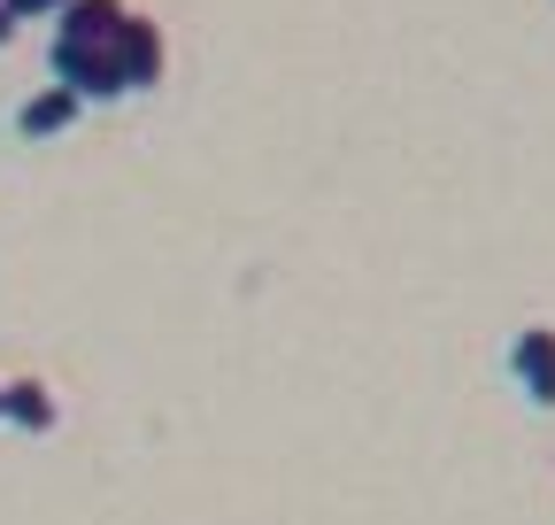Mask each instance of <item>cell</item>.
Returning a JSON list of instances; mask_svg holds the SVG:
<instances>
[{"label": "cell", "instance_id": "ba28073f", "mask_svg": "<svg viewBox=\"0 0 555 525\" xmlns=\"http://www.w3.org/2000/svg\"><path fill=\"white\" fill-rule=\"evenodd\" d=\"M16 39V16H9V0H0V47H9Z\"/></svg>", "mask_w": 555, "mask_h": 525}, {"label": "cell", "instance_id": "8992f818", "mask_svg": "<svg viewBox=\"0 0 555 525\" xmlns=\"http://www.w3.org/2000/svg\"><path fill=\"white\" fill-rule=\"evenodd\" d=\"M124 0H69V9L54 16V31L47 39H69V47H108L116 31H124Z\"/></svg>", "mask_w": 555, "mask_h": 525}, {"label": "cell", "instance_id": "7a4b0ae2", "mask_svg": "<svg viewBox=\"0 0 555 525\" xmlns=\"http://www.w3.org/2000/svg\"><path fill=\"white\" fill-rule=\"evenodd\" d=\"M502 371L540 418H555V324H525L509 341V356H502Z\"/></svg>", "mask_w": 555, "mask_h": 525}, {"label": "cell", "instance_id": "52a82bcc", "mask_svg": "<svg viewBox=\"0 0 555 525\" xmlns=\"http://www.w3.org/2000/svg\"><path fill=\"white\" fill-rule=\"evenodd\" d=\"M62 9H69V0H9V16H16V24H54Z\"/></svg>", "mask_w": 555, "mask_h": 525}, {"label": "cell", "instance_id": "5b68a950", "mask_svg": "<svg viewBox=\"0 0 555 525\" xmlns=\"http://www.w3.org/2000/svg\"><path fill=\"white\" fill-rule=\"evenodd\" d=\"M0 425H16L31 440H47L62 425V402H54V386L47 379H0Z\"/></svg>", "mask_w": 555, "mask_h": 525}, {"label": "cell", "instance_id": "3957f363", "mask_svg": "<svg viewBox=\"0 0 555 525\" xmlns=\"http://www.w3.org/2000/svg\"><path fill=\"white\" fill-rule=\"evenodd\" d=\"M116 71H124V93H155L163 86V71H170V39H163V24L155 16H124V31H116Z\"/></svg>", "mask_w": 555, "mask_h": 525}, {"label": "cell", "instance_id": "277c9868", "mask_svg": "<svg viewBox=\"0 0 555 525\" xmlns=\"http://www.w3.org/2000/svg\"><path fill=\"white\" fill-rule=\"evenodd\" d=\"M78 116H86V101L69 93V86H39V93H24V101H16L9 131H16V140H31V148H39V140H62V131L78 124Z\"/></svg>", "mask_w": 555, "mask_h": 525}, {"label": "cell", "instance_id": "6da1fadb", "mask_svg": "<svg viewBox=\"0 0 555 525\" xmlns=\"http://www.w3.org/2000/svg\"><path fill=\"white\" fill-rule=\"evenodd\" d=\"M47 71H54V86H69L86 108L131 101V93H124V71H116V39H108V47H69V39H47Z\"/></svg>", "mask_w": 555, "mask_h": 525}]
</instances>
